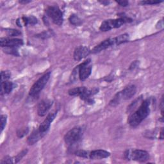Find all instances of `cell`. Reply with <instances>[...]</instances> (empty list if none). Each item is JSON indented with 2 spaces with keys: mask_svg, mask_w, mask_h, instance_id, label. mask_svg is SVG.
I'll list each match as a JSON object with an SVG mask.
<instances>
[{
  "mask_svg": "<svg viewBox=\"0 0 164 164\" xmlns=\"http://www.w3.org/2000/svg\"><path fill=\"white\" fill-rule=\"evenodd\" d=\"M160 137H159V138H160V139H162V140H163V127H162V128H161V131H160Z\"/></svg>",
  "mask_w": 164,
  "mask_h": 164,
  "instance_id": "ab89813d",
  "label": "cell"
},
{
  "mask_svg": "<svg viewBox=\"0 0 164 164\" xmlns=\"http://www.w3.org/2000/svg\"><path fill=\"white\" fill-rule=\"evenodd\" d=\"M115 45H116V40H115V37L107 39L104 41L101 42V43L98 46H95L93 49L90 51V53L96 54L100 53L101 51H104L108 49V47Z\"/></svg>",
  "mask_w": 164,
  "mask_h": 164,
  "instance_id": "9c48e42d",
  "label": "cell"
},
{
  "mask_svg": "<svg viewBox=\"0 0 164 164\" xmlns=\"http://www.w3.org/2000/svg\"><path fill=\"white\" fill-rule=\"evenodd\" d=\"M85 101V103L88 105H93V104H94V103H95V101L94 100V99H92L91 98L87 99Z\"/></svg>",
  "mask_w": 164,
  "mask_h": 164,
  "instance_id": "d590c367",
  "label": "cell"
},
{
  "mask_svg": "<svg viewBox=\"0 0 164 164\" xmlns=\"http://www.w3.org/2000/svg\"><path fill=\"white\" fill-rule=\"evenodd\" d=\"M159 25V26H156V28H158V29L163 28V21H162V20L159 21V22H158V23H157V25Z\"/></svg>",
  "mask_w": 164,
  "mask_h": 164,
  "instance_id": "74e56055",
  "label": "cell"
},
{
  "mask_svg": "<svg viewBox=\"0 0 164 164\" xmlns=\"http://www.w3.org/2000/svg\"><path fill=\"white\" fill-rule=\"evenodd\" d=\"M69 21L74 26H80L83 23L82 20L76 14H72L69 18Z\"/></svg>",
  "mask_w": 164,
  "mask_h": 164,
  "instance_id": "44dd1931",
  "label": "cell"
},
{
  "mask_svg": "<svg viewBox=\"0 0 164 164\" xmlns=\"http://www.w3.org/2000/svg\"><path fill=\"white\" fill-rule=\"evenodd\" d=\"M139 61H134V62H133L132 64H131L130 67V69H134L135 68H136L137 67H138V62Z\"/></svg>",
  "mask_w": 164,
  "mask_h": 164,
  "instance_id": "e575fe53",
  "label": "cell"
},
{
  "mask_svg": "<svg viewBox=\"0 0 164 164\" xmlns=\"http://www.w3.org/2000/svg\"><path fill=\"white\" fill-rule=\"evenodd\" d=\"M23 40L21 39L17 38H1L0 39V45L2 47H18L23 46Z\"/></svg>",
  "mask_w": 164,
  "mask_h": 164,
  "instance_id": "30bf717a",
  "label": "cell"
},
{
  "mask_svg": "<svg viewBox=\"0 0 164 164\" xmlns=\"http://www.w3.org/2000/svg\"><path fill=\"white\" fill-rule=\"evenodd\" d=\"M14 87V85L11 82L6 81L1 83V94L3 95V94H10L12 91Z\"/></svg>",
  "mask_w": 164,
  "mask_h": 164,
  "instance_id": "2e32d148",
  "label": "cell"
},
{
  "mask_svg": "<svg viewBox=\"0 0 164 164\" xmlns=\"http://www.w3.org/2000/svg\"><path fill=\"white\" fill-rule=\"evenodd\" d=\"M29 132V128L28 127H23V128H21L17 130V136L21 138L23 137L26 135Z\"/></svg>",
  "mask_w": 164,
  "mask_h": 164,
  "instance_id": "cb8c5ba5",
  "label": "cell"
},
{
  "mask_svg": "<svg viewBox=\"0 0 164 164\" xmlns=\"http://www.w3.org/2000/svg\"><path fill=\"white\" fill-rule=\"evenodd\" d=\"M163 2H155V1H142L140 2L139 3L141 4L142 5H157L159 4L160 3H162Z\"/></svg>",
  "mask_w": 164,
  "mask_h": 164,
  "instance_id": "d6a6232c",
  "label": "cell"
},
{
  "mask_svg": "<svg viewBox=\"0 0 164 164\" xmlns=\"http://www.w3.org/2000/svg\"><path fill=\"white\" fill-rule=\"evenodd\" d=\"M150 105L151 99H145L141 103L137 110L130 115L127 123L131 127H137L148 116L150 113Z\"/></svg>",
  "mask_w": 164,
  "mask_h": 164,
  "instance_id": "6da1fadb",
  "label": "cell"
},
{
  "mask_svg": "<svg viewBox=\"0 0 164 164\" xmlns=\"http://www.w3.org/2000/svg\"><path fill=\"white\" fill-rule=\"evenodd\" d=\"M6 32H7V35L9 37H15V36H18L21 34V32L19 30L14 29H7L6 30Z\"/></svg>",
  "mask_w": 164,
  "mask_h": 164,
  "instance_id": "4316f807",
  "label": "cell"
},
{
  "mask_svg": "<svg viewBox=\"0 0 164 164\" xmlns=\"http://www.w3.org/2000/svg\"><path fill=\"white\" fill-rule=\"evenodd\" d=\"M99 92V89L98 88H93L91 89H89L86 88V89L84 90V92L80 96V98L81 99L85 101L87 99L90 98L92 96H94L97 93H98Z\"/></svg>",
  "mask_w": 164,
  "mask_h": 164,
  "instance_id": "e0dca14e",
  "label": "cell"
},
{
  "mask_svg": "<svg viewBox=\"0 0 164 164\" xmlns=\"http://www.w3.org/2000/svg\"><path fill=\"white\" fill-rule=\"evenodd\" d=\"M110 156V153L109 152L102 150V149H98V150H94L92 152H90L89 154V158L92 160H100L108 158V156Z\"/></svg>",
  "mask_w": 164,
  "mask_h": 164,
  "instance_id": "5bb4252c",
  "label": "cell"
},
{
  "mask_svg": "<svg viewBox=\"0 0 164 164\" xmlns=\"http://www.w3.org/2000/svg\"><path fill=\"white\" fill-rule=\"evenodd\" d=\"M3 51L4 53L9 54H12V55H14L19 57V53L18 52V50L17 48V47H3Z\"/></svg>",
  "mask_w": 164,
  "mask_h": 164,
  "instance_id": "603a6c76",
  "label": "cell"
},
{
  "mask_svg": "<svg viewBox=\"0 0 164 164\" xmlns=\"http://www.w3.org/2000/svg\"><path fill=\"white\" fill-rule=\"evenodd\" d=\"M57 112H58L57 111H55V112L50 113L49 115L47 116V117L45 119V120L42 122V123H41V124L37 128L39 132L41 133L43 137H44L46 135L47 131H49L50 128L51 124L53 121V120L54 119V118L56 117Z\"/></svg>",
  "mask_w": 164,
  "mask_h": 164,
  "instance_id": "ba28073f",
  "label": "cell"
},
{
  "mask_svg": "<svg viewBox=\"0 0 164 164\" xmlns=\"http://www.w3.org/2000/svg\"><path fill=\"white\" fill-rule=\"evenodd\" d=\"M75 155L79 157H82V158H87L89 157V152L85 150H82V149H79V150H76L75 153Z\"/></svg>",
  "mask_w": 164,
  "mask_h": 164,
  "instance_id": "484cf974",
  "label": "cell"
},
{
  "mask_svg": "<svg viewBox=\"0 0 164 164\" xmlns=\"http://www.w3.org/2000/svg\"><path fill=\"white\" fill-rule=\"evenodd\" d=\"M51 76V72H47L44 75H42L39 80L36 82L31 87L29 92V96L33 97L37 96L41 90L43 89L47 84L48 80H50Z\"/></svg>",
  "mask_w": 164,
  "mask_h": 164,
  "instance_id": "277c9868",
  "label": "cell"
},
{
  "mask_svg": "<svg viewBox=\"0 0 164 164\" xmlns=\"http://www.w3.org/2000/svg\"><path fill=\"white\" fill-rule=\"evenodd\" d=\"M7 116L6 115H1V132H2L5 128V127L7 124Z\"/></svg>",
  "mask_w": 164,
  "mask_h": 164,
  "instance_id": "f546056e",
  "label": "cell"
},
{
  "mask_svg": "<svg viewBox=\"0 0 164 164\" xmlns=\"http://www.w3.org/2000/svg\"><path fill=\"white\" fill-rule=\"evenodd\" d=\"M90 53V50L87 46H80L77 47L74 52L73 57L76 61H80L84 58H86Z\"/></svg>",
  "mask_w": 164,
  "mask_h": 164,
  "instance_id": "7c38bea8",
  "label": "cell"
},
{
  "mask_svg": "<svg viewBox=\"0 0 164 164\" xmlns=\"http://www.w3.org/2000/svg\"><path fill=\"white\" fill-rule=\"evenodd\" d=\"M136 86L134 85H129L128 87H126L122 91H120V94L122 100H127L133 98L136 94Z\"/></svg>",
  "mask_w": 164,
  "mask_h": 164,
  "instance_id": "4fadbf2b",
  "label": "cell"
},
{
  "mask_svg": "<svg viewBox=\"0 0 164 164\" xmlns=\"http://www.w3.org/2000/svg\"><path fill=\"white\" fill-rule=\"evenodd\" d=\"M85 87H79L71 89L68 90V94L71 96H80L86 89Z\"/></svg>",
  "mask_w": 164,
  "mask_h": 164,
  "instance_id": "ac0fdd59",
  "label": "cell"
},
{
  "mask_svg": "<svg viewBox=\"0 0 164 164\" xmlns=\"http://www.w3.org/2000/svg\"><path fill=\"white\" fill-rule=\"evenodd\" d=\"M53 101L51 99H46L41 101L37 106V114L40 117H43L50 110Z\"/></svg>",
  "mask_w": 164,
  "mask_h": 164,
  "instance_id": "8fae6325",
  "label": "cell"
},
{
  "mask_svg": "<svg viewBox=\"0 0 164 164\" xmlns=\"http://www.w3.org/2000/svg\"><path fill=\"white\" fill-rule=\"evenodd\" d=\"M116 40V45H120L126 42H127L130 40V35L128 33H124L122 35H120L117 37H115Z\"/></svg>",
  "mask_w": 164,
  "mask_h": 164,
  "instance_id": "d6986e66",
  "label": "cell"
},
{
  "mask_svg": "<svg viewBox=\"0 0 164 164\" xmlns=\"http://www.w3.org/2000/svg\"><path fill=\"white\" fill-rule=\"evenodd\" d=\"M92 65L91 64V60L88 58L85 61L78 65V75L81 81H85L91 74Z\"/></svg>",
  "mask_w": 164,
  "mask_h": 164,
  "instance_id": "52a82bcc",
  "label": "cell"
},
{
  "mask_svg": "<svg viewBox=\"0 0 164 164\" xmlns=\"http://www.w3.org/2000/svg\"><path fill=\"white\" fill-rule=\"evenodd\" d=\"M53 35H54V32L52 30H47V31H44L43 32L36 35L35 37L39 39H46L53 37Z\"/></svg>",
  "mask_w": 164,
  "mask_h": 164,
  "instance_id": "ffe728a7",
  "label": "cell"
},
{
  "mask_svg": "<svg viewBox=\"0 0 164 164\" xmlns=\"http://www.w3.org/2000/svg\"><path fill=\"white\" fill-rule=\"evenodd\" d=\"M123 16H119L120 17L115 19H108L103 21L100 26V30L102 32H108L110 31L113 28H118L120 27L124 23H131L132 19L131 18L127 17L126 15L122 14Z\"/></svg>",
  "mask_w": 164,
  "mask_h": 164,
  "instance_id": "7a4b0ae2",
  "label": "cell"
},
{
  "mask_svg": "<svg viewBox=\"0 0 164 164\" xmlns=\"http://www.w3.org/2000/svg\"><path fill=\"white\" fill-rule=\"evenodd\" d=\"M116 2L119 5H120L121 7H127V6L129 5V2L127 1H126V0H122V1H116Z\"/></svg>",
  "mask_w": 164,
  "mask_h": 164,
  "instance_id": "836d02e7",
  "label": "cell"
},
{
  "mask_svg": "<svg viewBox=\"0 0 164 164\" xmlns=\"http://www.w3.org/2000/svg\"><path fill=\"white\" fill-rule=\"evenodd\" d=\"M21 4H28L31 2V1H28V0H21V1L19 2Z\"/></svg>",
  "mask_w": 164,
  "mask_h": 164,
  "instance_id": "60d3db41",
  "label": "cell"
},
{
  "mask_svg": "<svg viewBox=\"0 0 164 164\" xmlns=\"http://www.w3.org/2000/svg\"><path fill=\"white\" fill-rule=\"evenodd\" d=\"M83 135V130L80 127H75L69 130L64 136V141L67 145H74L80 141Z\"/></svg>",
  "mask_w": 164,
  "mask_h": 164,
  "instance_id": "8992f818",
  "label": "cell"
},
{
  "mask_svg": "<svg viewBox=\"0 0 164 164\" xmlns=\"http://www.w3.org/2000/svg\"><path fill=\"white\" fill-rule=\"evenodd\" d=\"M98 2H99L101 4L103 5H105V6H107L110 3V2L106 1V0H103V1H98Z\"/></svg>",
  "mask_w": 164,
  "mask_h": 164,
  "instance_id": "f35d334b",
  "label": "cell"
},
{
  "mask_svg": "<svg viewBox=\"0 0 164 164\" xmlns=\"http://www.w3.org/2000/svg\"><path fill=\"white\" fill-rule=\"evenodd\" d=\"M121 101H122V99H121L120 92H119L116 94H115L113 98L111 99L110 103H109V105L112 106V107H115V106H117L119 104H120Z\"/></svg>",
  "mask_w": 164,
  "mask_h": 164,
  "instance_id": "7402d4cb",
  "label": "cell"
},
{
  "mask_svg": "<svg viewBox=\"0 0 164 164\" xmlns=\"http://www.w3.org/2000/svg\"><path fill=\"white\" fill-rule=\"evenodd\" d=\"M160 108H161V113H162V117L163 116V96H162V100H161V103H160Z\"/></svg>",
  "mask_w": 164,
  "mask_h": 164,
  "instance_id": "8d00e7d4",
  "label": "cell"
},
{
  "mask_svg": "<svg viewBox=\"0 0 164 164\" xmlns=\"http://www.w3.org/2000/svg\"><path fill=\"white\" fill-rule=\"evenodd\" d=\"M142 99V96L141 97H139L138 98L136 99L135 101H133L132 103H131V104L127 107V112H131L132 110H134V109L135 108V107L137 106V104H138V103L141 101Z\"/></svg>",
  "mask_w": 164,
  "mask_h": 164,
  "instance_id": "83f0119b",
  "label": "cell"
},
{
  "mask_svg": "<svg viewBox=\"0 0 164 164\" xmlns=\"http://www.w3.org/2000/svg\"><path fill=\"white\" fill-rule=\"evenodd\" d=\"M11 76L10 72L9 71H4L1 72V83L8 81Z\"/></svg>",
  "mask_w": 164,
  "mask_h": 164,
  "instance_id": "d4e9b609",
  "label": "cell"
},
{
  "mask_svg": "<svg viewBox=\"0 0 164 164\" xmlns=\"http://www.w3.org/2000/svg\"><path fill=\"white\" fill-rule=\"evenodd\" d=\"M27 152H28V149H24L23 150L21 153H19V154H18L15 158H14V162L15 163H17V162H19L25 156L26 153H27Z\"/></svg>",
  "mask_w": 164,
  "mask_h": 164,
  "instance_id": "f1b7e54d",
  "label": "cell"
},
{
  "mask_svg": "<svg viewBox=\"0 0 164 164\" xmlns=\"http://www.w3.org/2000/svg\"><path fill=\"white\" fill-rule=\"evenodd\" d=\"M43 137H44L42 135V134L39 132L38 129H36L32 131L31 135H30L28 138L27 142L29 145H33L34 144L37 143L39 140H40Z\"/></svg>",
  "mask_w": 164,
  "mask_h": 164,
  "instance_id": "9a60e30c",
  "label": "cell"
},
{
  "mask_svg": "<svg viewBox=\"0 0 164 164\" xmlns=\"http://www.w3.org/2000/svg\"><path fill=\"white\" fill-rule=\"evenodd\" d=\"M14 161H13L12 158H11L9 156H6L1 161V163H12Z\"/></svg>",
  "mask_w": 164,
  "mask_h": 164,
  "instance_id": "1f68e13d",
  "label": "cell"
},
{
  "mask_svg": "<svg viewBox=\"0 0 164 164\" xmlns=\"http://www.w3.org/2000/svg\"><path fill=\"white\" fill-rule=\"evenodd\" d=\"M47 16L51 18L53 23L58 26H61L64 21L63 13L57 5L50 6L46 10Z\"/></svg>",
  "mask_w": 164,
  "mask_h": 164,
  "instance_id": "5b68a950",
  "label": "cell"
},
{
  "mask_svg": "<svg viewBox=\"0 0 164 164\" xmlns=\"http://www.w3.org/2000/svg\"><path fill=\"white\" fill-rule=\"evenodd\" d=\"M124 159L139 162H145L149 159V155L146 151L141 149H127L124 152Z\"/></svg>",
  "mask_w": 164,
  "mask_h": 164,
  "instance_id": "3957f363",
  "label": "cell"
},
{
  "mask_svg": "<svg viewBox=\"0 0 164 164\" xmlns=\"http://www.w3.org/2000/svg\"><path fill=\"white\" fill-rule=\"evenodd\" d=\"M28 25H34L38 23V21L35 17L31 16L28 17Z\"/></svg>",
  "mask_w": 164,
  "mask_h": 164,
  "instance_id": "4dcf8cb0",
  "label": "cell"
}]
</instances>
